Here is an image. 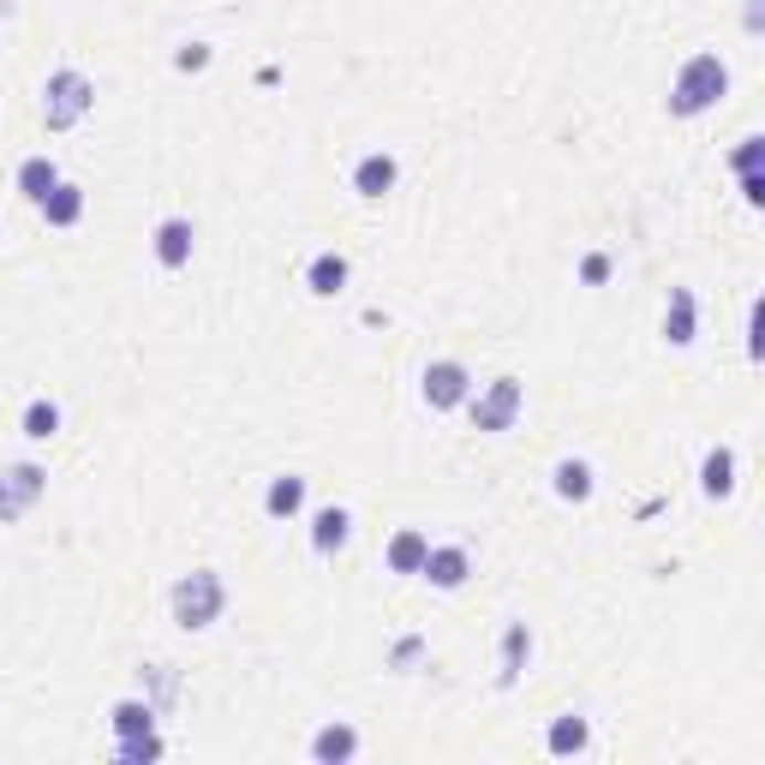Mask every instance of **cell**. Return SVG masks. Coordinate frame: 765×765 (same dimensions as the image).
<instances>
[{"mask_svg": "<svg viewBox=\"0 0 765 765\" xmlns=\"http://www.w3.org/2000/svg\"><path fill=\"white\" fill-rule=\"evenodd\" d=\"M395 180H401V161L382 156V150L353 168V191H359V198H382V191H395Z\"/></svg>", "mask_w": 765, "mask_h": 765, "instance_id": "obj_9", "label": "cell"}, {"mask_svg": "<svg viewBox=\"0 0 765 765\" xmlns=\"http://www.w3.org/2000/svg\"><path fill=\"white\" fill-rule=\"evenodd\" d=\"M347 533H353V514H347L342 503H329V509H317V514H312V551H317V556L342 551Z\"/></svg>", "mask_w": 765, "mask_h": 765, "instance_id": "obj_10", "label": "cell"}, {"mask_svg": "<svg viewBox=\"0 0 765 765\" xmlns=\"http://www.w3.org/2000/svg\"><path fill=\"white\" fill-rule=\"evenodd\" d=\"M222 605H228V586H222V574H210V568L186 574V580L174 586V622L180 628H210L216 616H222Z\"/></svg>", "mask_w": 765, "mask_h": 765, "instance_id": "obj_3", "label": "cell"}, {"mask_svg": "<svg viewBox=\"0 0 765 765\" xmlns=\"http://www.w3.org/2000/svg\"><path fill=\"white\" fill-rule=\"evenodd\" d=\"M556 496H563V503H586V496H593V467L586 461H556Z\"/></svg>", "mask_w": 765, "mask_h": 765, "instance_id": "obj_19", "label": "cell"}, {"mask_svg": "<svg viewBox=\"0 0 765 765\" xmlns=\"http://www.w3.org/2000/svg\"><path fill=\"white\" fill-rule=\"evenodd\" d=\"M694 293H688V287H670V312H664V342L670 347H688V342H694Z\"/></svg>", "mask_w": 765, "mask_h": 765, "instance_id": "obj_11", "label": "cell"}, {"mask_svg": "<svg viewBox=\"0 0 765 765\" xmlns=\"http://www.w3.org/2000/svg\"><path fill=\"white\" fill-rule=\"evenodd\" d=\"M54 186H61V168H54L49 156H24V161H19V191H24L31 203H42Z\"/></svg>", "mask_w": 765, "mask_h": 765, "instance_id": "obj_15", "label": "cell"}, {"mask_svg": "<svg viewBox=\"0 0 765 765\" xmlns=\"http://www.w3.org/2000/svg\"><path fill=\"white\" fill-rule=\"evenodd\" d=\"M174 66H180V72H198V66H210V49H203V42H191V49H180V54H174Z\"/></svg>", "mask_w": 765, "mask_h": 765, "instance_id": "obj_27", "label": "cell"}, {"mask_svg": "<svg viewBox=\"0 0 765 765\" xmlns=\"http://www.w3.org/2000/svg\"><path fill=\"white\" fill-rule=\"evenodd\" d=\"M114 730H120V735L156 730V705L150 700H120V705H114Z\"/></svg>", "mask_w": 765, "mask_h": 765, "instance_id": "obj_21", "label": "cell"}, {"mask_svg": "<svg viewBox=\"0 0 765 765\" xmlns=\"http://www.w3.org/2000/svg\"><path fill=\"white\" fill-rule=\"evenodd\" d=\"M742 198L747 203H765V180H759V174H742Z\"/></svg>", "mask_w": 765, "mask_h": 765, "instance_id": "obj_29", "label": "cell"}, {"mask_svg": "<svg viewBox=\"0 0 765 765\" xmlns=\"http://www.w3.org/2000/svg\"><path fill=\"white\" fill-rule=\"evenodd\" d=\"M263 509H270L275 521H287V514H300V509H305V479H293V473L270 479V496H263Z\"/></svg>", "mask_w": 765, "mask_h": 765, "instance_id": "obj_18", "label": "cell"}, {"mask_svg": "<svg viewBox=\"0 0 765 765\" xmlns=\"http://www.w3.org/2000/svg\"><path fill=\"white\" fill-rule=\"evenodd\" d=\"M467 395H473V377H467V365H461V359H437V365H425V401H431L437 413L461 407Z\"/></svg>", "mask_w": 765, "mask_h": 765, "instance_id": "obj_6", "label": "cell"}, {"mask_svg": "<svg viewBox=\"0 0 765 765\" xmlns=\"http://www.w3.org/2000/svg\"><path fill=\"white\" fill-rule=\"evenodd\" d=\"M359 754V735H353L347 724H335V730H317V742H312V759H353Z\"/></svg>", "mask_w": 765, "mask_h": 765, "instance_id": "obj_20", "label": "cell"}, {"mask_svg": "<svg viewBox=\"0 0 765 765\" xmlns=\"http://www.w3.org/2000/svg\"><path fill=\"white\" fill-rule=\"evenodd\" d=\"M580 747H586V717H556V724H551V754H580Z\"/></svg>", "mask_w": 765, "mask_h": 765, "instance_id": "obj_23", "label": "cell"}, {"mask_svg": "<svg viewBox=\"0 0 765 765\" xmlns=\"http://www.w3.org/2000/svg\"><path fill=\"white\" fill-rule=\"evenodd\" d=\"M700 491L705 496H730L735 491V449H712L700 461Z\"/></svg>", "mask_w": 765, "mask_h": 765, "instance_id": "obj_16", "label": "cell"}, {"mask_svg": "<svg viewBox=\"0 0 765 765\" xmlns=\"http://www.w3.org/2000/svg\"><path fill=\"white\" fill-rule=\"evenodd\" d=\"M580 282H593V287H605L610 282V252H593L580 263Z\"/></svg>", "mask_w": 765, "mask_h": 765, "instance_id": "obj_26", "label": "cell"}, {"mask_svg": "<svg viewBox=\"0 0 765 765\" xmlns=\"http://www.w3.org/2000/svg\"><path fill=\"white\" fill-rule=\"evenodd\" d=\"M42 491H49V473H42V467H31V461L7 467V473H0V521H24Z\"/></svg>", "mask_w": 765, "mask_h": 765, "instance_id": "obj_4", "label": "cell"}, {"mask_svg": "<svg viewBox=\"0 0 765 765\" xmlns=\"http://www.w3.org/2000/svg\"><path fill=\"white\" fill-rule=\"evenodd\" d=\"M730 91V72H724V61L717 54H694L682 72H675V84H670V114H705L717 96Z\"/></svg>", "mask_w": 765, "mask_h": 765, "instance_id": "obj_1", "label": "cell"}, {"mask_svg": "<svg viewBox=\"0 0 765 765\" xmlns=\"http://www.w3.org/2000/svg\"><path fill=\"white\" fill-rule=\"evenodd\" d=\"M730 161H735V174H759V161H765V138H742V150H735Z\"/></svg>", "mask_w": 765, "mask_h": 765, "instance_id": "obj_25", "label": "cell"}, {"mask_svg": "<svg viewBox=\"0 0 765 765\" xmlns=\"http://www.w3.org/2000/svg\"><path fill=\"white\" fill-rule=\"evenodd\" d=\"M419 658H425V640H401V646H395V670H413Z\"/></svg>", "mask_w": 765, "mask_h": 765, "instance_id": "obj_28", "label": "cell"}, {"mask_svg": "<svg viewBox=\"0 0 765 765\" xmlns=\"http://www.w3.org/2000/svg\"><path fill=\"white\" fill-rule=\"evenodd\" d=\"M425 580L437 586V593H461L467 574H473V563H467V551H454V544H443V551H425Z\"/></svg>", "mask_w": 765, "mask_h": 765, "instance_id": "obj_7", "label": "cell"}, {"mask_svg": "<svg viewBox=\"0 0 765 765\" xmlns=\"http://www.w3.org/2000/svg\"><path fill=\"white\" fill-rule=\"evenodd\" d=\"M521 401H526L521 382H514V377H496L491 389H484L479 401H473V425H479V431H509V425L521 419Z\"/></svg>", "mask_w": 765, "mask_h": 765, "instance_id": "obj_5", "label": "cell"}, {"mask_svg": "<svg viewBox=\"0 0 765 765\" xmlns=\"http://www.w3.org/2000/svg\"><path fill=\"white\" fill-rule=\"evenodd\" d=\"M305 287H312L317 300H335V293L347 287V258H342V252L312 258V270H305Z\"/></svg>", "mask_w": 765, "mask_h": 765, "instance_id": "obj_12", "label": "cell"}, {"mask_svg": "<svg viewBox=\"0 0 765 765\" xmlns=\"http://www.w3.org/2000/svg\"><path fill=\"white\" fill-rule=\"evenodd\" d=\"M425 551H431V538L407 526V533L389 538V568H395V574H419V568H425Z\"/></svg>", "mask_w": 765, "mask_h": 765, "instance_id": "obj_17", "label": "cell"}, {"mask_svg": "<svg viewBox=\"0 0 765 765\" xmlns=\"http://www.w3.org/2000/svg\"><path fill=\"white\" fill-rule=\"evenodd\" d=\"M91 102H96V84L66 66V72H54V78L42 84V120H49V132H66V126H78L84 114H91Z\"/></svg>", "mask_w": 765, "mask_h": 765, "instance_id": "obj_2", "label": "cell"}, {"mask_svg": "<svg viewBox=\"0 0 765 765\" xmlns=\"http://www.w3.org/2000/svg\"><path fill=\"white\" fill-rule=\"evenodd\" d=\"M156 754H161V735H156V730L120 735V759H126V765H144V759H156Z\"/></svg>", "mask_w": 765, "mask_h": 765, "instance_id": "obj_24", "label": "cell"}, {"mask_svg": "<svg viewBox=\"0 0 765 765\" xmlns=\"http://www.w3.org/2000/svg\"><path fill=\"white\" fill-rule=\"evenodd\" d=\"M54 431H61V407H54V401H31V407H24V437L49 443Z\"/></svg>", "mask_w": 765, "mask_h": 765, "instance_id": "obj_22", "label": "cell"}, {"mask_svg": "<svg viewBox=\"0 0 765 765\" xmlns=\"http://www.w3.org/2000/svg\"><path fill=\"white\" fill-rule=\"evenodd\" d=\"M526 658H533V635H526V622H509V635H503V670H496V682L514 688V682H521V670H526Z\"/></svg>", "mask_w": 765, "mask_h": 765, "instance_id": "obj_14", "label": "cell"}, {"mask_svg": "<svg viewBox=\"0 0 765 765\" xmlns=\"http://www.w3.org/2000/svg\"><path fill=\"white\" fill-rule=\"evenodd\" d=\"M191 240H198V233H191L186 216H168V222L156 228V263H161V270H186V263H191Z\"/></svg>", "mask_w": 765, "mask_h": 765, "instance_id": "obj_8", "label": "cell"}, {"mask_svg": "<svg viewBox=\"0 0 765 765\" xmlns=\"http://www.w3.org/2000/svg\"><path fill=\"white\" fill-rule=\"evenodd\" d=\"M36 210H42V222H49V228H72V222H78V216H84V191L61 180V186L49 191V198L36 203Z\"/></svg>", "mask_w": 765, "mask_h": 765, "instance_id": "obj_13", "label": "cell"}]
</instances>
